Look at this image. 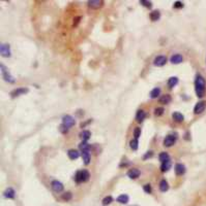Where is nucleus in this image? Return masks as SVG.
I'll list each match as a JSON object with an SVG mask.
<instances>
[{
	"mask_svg": "<svg viewBox=\"0 0 206 206\" xmlns=\"http://www.w3.org/2000/svg\"><path fill=\"white\" fill-rule=\"evenodd\" d=\"M205 91H206V81L205 78L203 77L201 74H197L195 79V92L196 95L199 98H202L205 95Z\"/></svg>",
	"mask_w": 206,
	"mask_h": 206,
	"instance_id": "nucleus-1",
	"label": "nucleus"
},
{
	"mask_svg": "<svg viewBox=\"0 0 206 206\" xmlns=\"http://www.w3.org/2000/svg\"><path fill=\"white\" fill-rule=\"evenodd\" d=\"M1 72H2V76H3V79L7 82H9V84H14L16 82V78L11 75V73L8 72V70L5 66H4L3 64H1Z\"/></svg>",
	"mask_w": 206,
	"mask_h": 206,
	"instance_id": "nucleus-2",
	"label": "nucleus"
},
{
	"mask_svg": "<svg viewBox=\"0 0 206 206\" xmlns=\"http://www.w3.org/2000/svg\"><path fill=\"white\" fill-rule=\"evenodd\" d=\"M176 140H177V134L176 133H173V134H169L167 135L166 138L164 140V145L167 147H170L172 145L175 144Z\"/></svg>",
	"mask_w": 206,
	"mask_h": 206,
	"instance_id": "nucleus-3",
	"label": "nucleus"
},
{
	"mask_svg": "<svg viewBox=\"0 0 206 206\" xmlns=\"http://www.w3.org/2000/svg\"><path fill=\"white\" fill-rule=\"evenodd\" d=\"M206 108V101H199L194 107V113L195 115H200L202 113L203 111L205 110Z\"/></svg>",
	"mask_w": 206,
	"mask_h": 206,
	"instance_id": "nucleus-4",
	"label": "nucleus"
},
{
	"mask_svg": "<svg viewBox=\"0 0 206 206\" xmlns=\"http://www.w3.org/2000/svg\"><path fill=\"white\" fill-rule=\"evenodd\" d=\"M0 53H1L2 57H11V47H9L8 43H2L1 47H0Z\"/></svg>",
	"mask_w": 206,
	"mask_h": 206,
	"instance_id": "nucleus-5",
	"label": "nucleus"
},
{
	"mask_svg": "<svg viewBox=\"0 0 206 206\" xmlns=\"http://www.w3.org/2000/svg\"><path fill=\"white\" fill-rule=\"evenodd\" d=\"M29 92V89L28 88H18L16 90H14V91L11 92V96L14 98V97H19L21 95H25V94H27Z\"/></svg>",
	"mask_w": 206,
	"mask_h": 206,
	"instance_id": "nucleus-6",
	"label": "nucleus"
},
{
	"mask_svg": "<svg viewBox=\"0 0 206 206\" xmlns=\"http://www.w3.org/2000/svg\"><path fill=\"white\" fill-rule=\"evenodd\" d=\"M62 124H64L65 126H67L69 128L72 127V126L76 125V121H75V118L72 117V115H64L63 118H62Z\"/></svg>",
	"mask_w": 206,
	"mask_h": 206,
	"instance_id": "nucleus-7",
	"label": "nucleus"
},
{
	"mask_svg": "<svg viewBox=\"0 0 206 206\" xmlns=\"http://www.w3.org/2000/svg\"><path fill=\"white\" fill-rule=\"evenodd\" d=\"M51 186H52V190L55 193H61L63 191V185L59 180H53L51 183Z\"/></svg>",
	"mask_w": 206,
	"mask_h": 206,
	"instance_id": "nucleus-8",
	"label": "nucleus"
},
{
	"mask_svg": "<svg viewBox=\"0 0 206 206\" xmlns=\"http://www.w3.org/2000/svg\"><path fill=\"white\" fill-rule=\"evenodd\" d=\"M87 4H88V6L90 8L98 9V8H101L104 5V1L103 0H90V1L87 2Z\"/></svg>",
	"mask_w": 206,
	"mask_h": 206,
	"instance_id": "nucleus-9",
	"label": "nucleus"
},
{
	"mask_svg": "<svg viewBox=\"0 0 206 206\" xmlns=\"http://www.w3.org/2000/svg\"><path fill=\"white\" fill-rule=\"evenodd\" d=\"M185 166L183 164L181 163H177L175 165V167H174V171H175V174L177 176H181L183 175V174L185 173Z\"/></svg>",
	"mask_w": 206,
	"mask_h": 206,
	"instance_id": "nucleus-10",
	"label": "nucleus"
},
{
	"mask_svg": "<svg viewBox=\"0 0 206 206\" xmlns=\"http://www.w3.org/2000/svg\"><path fill=\"white\" fill-rule=\"evenodd\" d=\"M167 63V58L165 56H157L156 59L153 60V64L156 67H162Z\"/></svg>",
	"mask_w": 206,
	"mask_h": 206,
	"instance_id": "nucleus-11",
	"label": "nucleus"
},
{
	"mask_svg": "<svg viewBox=\"0 0 206 206\" xmlns=\"http://www.w3.org/2000/svg\"><path fill=\"white\" fill-rule=\"evenodd\" d=\"M140 174H141V172H140L139 169L137 168H133V169H130L127 172V177H130V179H136L138 178L140 176Z\"/></svg>",
	"mask_w": 206,
	"mask_h": 206,
	"instance_id": "nucleus-12",
	"label": "nucleus"
},
{
	"mask_svg": "<svg viewBox=\"0 0 206 206\" xmlns=\"http://www.w3.org/2000/svg\"><path fill=\"white\" fill-rule=\"evenodd\" d=\"M3 195L6 199H14V197H16V192H14V190L13 188H7L6 190L4 191Z\"/></svg>",
	"mask_w": 206,
	"mask_h": 206,
	"instance_id": "nucleus-13",
	"label": "nucleus"
},
{
	"mask_svg": "<svg viewBox=\"0 0 206 206\" xmlns=\"http://www.w3.org/2000/svg\"><path fill=\"white\" fill-rule=\"evenodd\" d=\"M145 118H146V112H145L143 109H139L137 111V113H136V121L139 123H142L143 121L145 120Z\"/></svg>",
	"mask_w": 206,
	"mask_h": 206,
	"instance_id": "nucleus-14",
	"label": "nucleus"
},
{
	"mask_svg": "<svg viewBox=\"0 0 206 206\" xmlns=\"http://www.w3.org/2000/svg\"><path fill=\"white\" fill-rule=\"evenodd\" d=\"M79 149L82 152H85V151H90V149H92V146H91L90 144L88 143L87 141H81L79 143Z\"/></svg>",
	"mask_w": 206,
	"mask_h": 206,
	"instance_id": "nucleus-15",
	"label": "nucleus"
},
{
	"mask_svg": "<svg viewBox=\"0 0 206 206\" xmlns=\"http://www.w3.org/2000/svg\"><path fill=\"white\" fill-rule=\"evenodd\" d=\"M172 117H173V120L177 123H182L183 121H185V115H183L182 113L179 112V111H175V112H173Z\"/></svg>",
	"mask_w": 206,
	"mask_h": 206,
	"instance_id": "nucleus-16",
	"label": "nucleus"
},
{
	"mask_svg": "<svg viewBox=\"0 0 206 206\" xmlns=\"http://www.w3.org/2000/svg\"><path fill=\"white\" fill-rule=\"evenodd\" d=\"M159 191L161 192H167V191L169 190V183H168V181L166 180V179H162L161 181H159Z\"/></svg>",
	"mask_w": 206,
	"mask_h": 206,
	"instance_id": "nucleus-17",
	"label": "nucleus"
},
{
	"mask_svg": "<svg viewBox=\"0 0 206 206\" xmlns=\"http://www.w3.org/2000/svg\"><path fill=\"white\" fill-rule=\"evenodd\" d=\"M170 61H171L172 64H180V63L182 62V56L179 55V54L173 55L170 58Z\"/></svg>",
	"mask_w": 206,
	"mask_h": 206,
	"instance_id": "nucleus-18",
	"label": "nucleus"
},
{
	"mask_svg": "<svg viewBox=\"0 0 206 206\" xmlns=\"http://www.w3.org/2000/svg\"><path fill=\"white\" fill-rule=\"evenodd\" d=\"M75 183H84V178H83V173H82V170H79L76 172V174H75Z\"/></svg>",
	"mask_w": 206,
	"mask_h": 206,
	"instance_id": "nucleus-19",
	"label": "nucleus"
},
{
	"mask_svg": "<svg viewBox=\"0 0 206 206\" xmlns=\"http://www.w3.org/2000/svg\"><path fill=\"white\" fill-rule=\"evenodd\" d=\"M149 18L150 20H151L152 22H156L159 21V19H161V13H159V11H151L149 14Z\"/></svg>",
	"mask_w": 206,
	"mask_h": 206,
	"instance_id": "nucleus-20",
	"label": "nucleus"
},
{
	"mask_svg": "<svg viewBox=\"0 0 206 206\" xmlns=\"http://www.w3.org/2000/svg\"><path fill=\"white\" fill-rule=\"evenodd\" d=\"M67 156L71 160H77L80 156V152L77 151V149H69L67 152Z\"/></svg>",
	"mask_w": 206,
	"mask_h": 206,
	"instance_id": "nucleus-21",
	"label": "nucleus"
},
{
	"mask_svg": "<svg viewBox=\"0 0 206 206\" xmlns=\"http://www.w3.org/2000/svg\"><path fill=\"white\" fill-rule=\"evenodd\" d=\"M171 100H172L171 96L169 94H165V95H163L159 99V102L161 104H169L171 102Z\"/></svg>",
	"mask_w": 206,
	"mask_h": 206,
	"instance_id": "nucleus-22",
	"label": "nucleus"
},
{
	"mask_svg": "<svg viewBox=\"0 0 206 206\" xmlns=\"http://www.w3.org/2000/svg\"><path fill=\"white\" fill-rule=\"evenodd\" d=\"M81 156L82 158H83V161H84V164L85 165H88L89 163H90V152H89L88 151H85V152H81Z\"/></svg>",
	"mask_w": 206,
	"mask_h": 206,
	"instance_id": "nucleus-23",
	"label": "nucleus"
},
{
	"mask_svg": "<svg viewBox=\"0 0 206 206\" xmlns=\"http://www.w3.org/2000/svg\"><path fill=\"white\" fill-rule=\"evenodd\" d=\"M117 202L120 203V204H127L128 200H130V198H128L127 195H125V194H122V195H119L117 197Z\"/></svg>",
	"mask_w": 206,
	"mask_h": 206,
	"instance_id": "nucleus-24",
	"label": "nucleus"
},
{
	"mask_svg": "<svg viewBox=\"0 0 206 206\" xmlns=\"http://www.w3.org/2000/svg\"><path fill=\"white\" fill-rule=\"evenodd\" d=\"M79 136L83 139V141H87V140L90 138L91 136V132L90 131H88V130H84V131H82L81 133L79 134Z\"/></svg>",
	"mask_w": 206,
	"mask_h": 206,
	"instance_id": "nucleus-25",
	"label": "nucleus"
},
{
	"mask_svg": "<svg viewBox=\"0 0 206 206\" xmlns=\"http://www.w3.org/2000/svg\"><path fill=\"white\" fill-rule=\"evenodd\" d=\"M177 84H178V78H177L176 76H172V77H170V78H169V81H168V82H167V85H168V87H169L170 89L174 88V87H175Z\"/></svg>",
	"mask_w": 206,
	"mask_h": 206,
	"instance_id": "nucleus-26",
	"label": "nucleus"
},
{
	"mask_svg": "<svg viewBox=\"0 0 206 206\" xmlns=\"http://www.w3.org/2000/svg\"><path fill=\"white\" fill-rule=\"evenodd\" d=\"M159 160L162 162V163H165V162L169 161V160H171V159H170V156H169L168 152H161V154L159 155Z\"/></svg>",
	"mask_w": 206,
	"mask_h": 206,
	"instance_id": "nucleus-27",
	"label": "nucleus"
},
{
	"mask_svg": "<svg viewBox=\"0 0 206 206\" xmlns=\"http://www.w3.org/2000/svg\"><path fill=\"white\" fill-rule=\"evenodd\" d=\"M172 166V161L171 160H169V161L165 162V163H162V166H161V170L162 172H167L169 170V169L171 168Z\"/></svg>",
	"mask_w": 206,
	"mask_h": 206,
	"instance_id": "nucleus-28",
	"label": "nucleus"
},
{
	"mask_svg": "<svg viewBox=\"0 0 206 206\" xmlns=\"http://www.w3.org/2000/svg\"><path fill=\"white\" fill-rule=\"evenodd\" d=\"M150 98L151 99H154V98H157L159 95H161V89L159 88H154L151 90V92H150Z\"/></svg>",
	"mask_w": 206,
	"mask_h": 206,
	"instance_id": "nucleus-29",
	"label": "nucleus"
},
{
	"mask_svg": "<svg viewBox=\"0 0 206 206\" xmlns=\"http://www.w3.org/2000/svg\"><path fill=\"white\" fill-rule=\"evenodd\" d=\"M130 147L133 149V151H137L138 147H139V141H138V139H132L130 141Z\"/></svg>",
	"mask_w": 206,
	"mask_h": 206,
	"instance_id": "nucleus-30",
	"label": "nucleus"
},
{
	"mask_svg": "<svg viewBox=\"0 0 206 206\" xmlns=\"http://www.w3.org/2000/svg\"><path fill=\"white\" fill-rule=\"evenodd\" d=\"M112 202H113V198L111 197V196H107V197L104 198L103 201H101V203H103V205H104V206L111 204Z\"/></svg>",
	"mask_w": 206,
	"mask_h": 206,
	"instance_id": "nucleus-31",
	"label": "nucleus"
},
{
	"mask_svg": "<svg viewBox=\"0 0 206 206\" xmlns=\"http://www.w3.org/2000/svg\"><path fill=\"white\" fill-rule=\"evenodd\" d=\"M165 112V109L164 107H156V109H154V115L156 117H161V115H163Z\"/></svg>",
	"mask_w": 206,
	"mask_h": 206,
	"instance_id": "nucleus-32",
	"label": "nucleus"
},
{
	"mask_svg": "<svg viewBox=\"0 0 206 206\" xmlns=\"http://www.w3.org/2000/svg\"><path fill=\"white\" fill-rule=\"evenodd\" d=\"M140 3L143 6L147 7V8H151L152 7V2L151 1H147V0H140Z\"/></svg>",
	"mask_w": 206,
	"mask_h": 206,
	"instance_id": "nucleus-33",
	"label": "nucleus"
},
{
	"mask_svg": "<svg viewBox=\"0 0 206 206\" xmlns=\"http://www.w3.org/2000/svg\"><path fill=\"white\" fill-rule=\"evenodd\" d=\"M72 197V194L71 192H65L63 195H62V199L64 201H71Z\"/></svg>",
	"mask_w": 206,
	"mask_h": 206,
	"instance_id": "nucleus-34",
	"label": "nucleus"
},
{
	"mask_svg": "<svg viewBox=\"0 0 206 206\" xmlns=\"http://www.w3.org/2000/svg\"><path fill=\"white\" fill-rule=\"evenodd\" d=\"M59 131L62 133V134H66V133L69 132V127L65 126L64 124H61V125L59 126Z\"/></svg>",
	"mask_w": 206,
	"mask_h": 206,
	"instance_id": "nucleus-35",
	"label": "nucleus"
},
{
	"mask_svg": "<svg viewBox=\"0 0 206 206\" xmlns=\"http://www.w3.org/2000/svg\"><path fill=\"white\" fill-rule=\"evenodd\" d=\"M82 173H83V178H84V183H86V181L89 180V178H90V173H89L87 170H82Z\"/></svg>",
	"mask_w": 206,
	"mask_h": 206,
	"instance_id": "nucleus-36",
	"label": "nucleus"
},
{
	"mask_svg": "<svg viewBox=\"0 0 206 206\" xmlns=\"http://www.w3.org/2000/svg\"><path fill=\"white\" fill-rule=\"evenodd\" d=\"M140 135H141V129H140L139 127L135 128V130H134V137H135V139H138V138L140 137Z\"/></svg>",
	"mask_w": 206,
	"mask_h": 206,
	"instance_id": "nucleus-37",
	"label": "nucleus"
},
{
	"mask_svg": "<svg viewBox=\"0 0 206 206\" xmlns=\"http://www.w3.org/2000/svg\"><path fill=\"white\" fill-rule=\"evenodd\" d=\"M143 190H144V192H145V193H147V194H151V192H152L151 186H150L149 183H147V185H144V186H143Z\"/></svg>",
	"mask_w": 206,
	"mask_h": 206,
	"instance_id": "nucleus-38",
	"label": "nucleus"
},
{
	"mask_svg": "<svg viewBox=\"0 0 206 206\" xmlns=\"http://www.w3.org/2000/svg\"><path fill=\"white\" fill-rule=\"evenodd\" d=\"M152 156H153V152H152V151H148V152H146V154L144 155V156L142 157V159L145 161V160H147V159H150Z\"/></svg>",
	"mask_w": 206,
	"mask_h": 206,
	"instance_id": "nucleus-39",
	"label": "nucleus"
},
{
	"mask_svg": "<svg viewBox=\"0 0 206 206\" xmlns=\"http://www.w3.org/2000/svg\"><path fill=\"white\" fill-rule=\"evenodd\" d=\"M183 7V2L182 1H176L174 3V8H182Z\"/></svg>",
	"mask_w": 206,
	"mask_h": 206,
	"instance_id": "nucleus-40",
	"label": "nucleus"
},
{
	"mask_svg": "<svg viewBox=\"0 0 206 206\" xmlns=\"http://www.w3.org/2000/svg\"><path fill=\"white\" fill-rule=\"evenodd\" d=\"M183 139L185 140H191V134L190 132H185V135H183Z\"/></svg>",
	"mask_w": 206,
	"mask_h": 206,
	"instance_id": "nucleus-41",
	"label": "nucleus"
},
{
	"mask_svg": "<svg viewBox=\"0 0 206 206\" xmlns=\"http://www.w3.org/2000/svg\"><path fill=\"white\" fill-rule=\"evenodd\" d=\"M81 20V17H77V18H75V23H74V26H77L79 23V21Z\"/></svg>",
	"mask_w": 206,
	"mask_h": 206,
	"instance_id": "nucleus-42",
	"label": "nucleus"
},
{
	"mask_svg": "<svg viewBox=\"0 0 206 206\" xmlns=\"http://www.w3.org/2000/svg\"><path fill=\"white\" fill-rule=\"evenodd\" d=\"M89 123H91V120H89V121H87V122H85V123L81 124V128H84V127H85L86 125H88Z\"/></svg>",
	"mask_w": 206,
	"mask_h": 206,
	"instance_id": "nucleus-43",
	"label": "nucleus"
}]
</instances>
